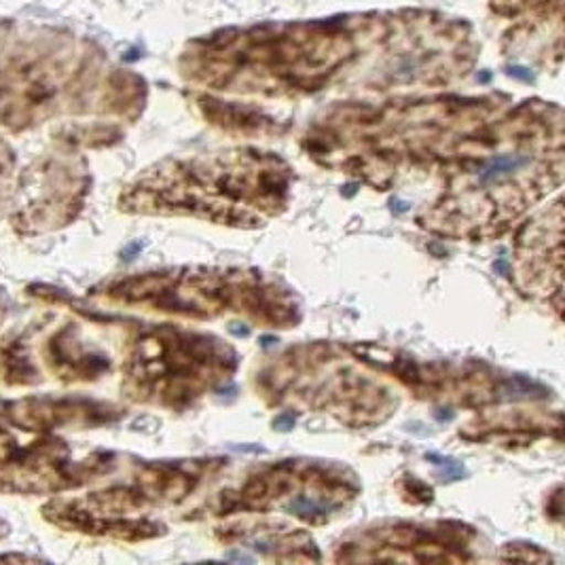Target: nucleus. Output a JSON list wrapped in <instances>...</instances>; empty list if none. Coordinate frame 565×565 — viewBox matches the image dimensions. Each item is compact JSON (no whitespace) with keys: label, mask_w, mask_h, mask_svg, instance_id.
Returning a JSON list of instances; mask_svg holds the SVG:
<instances>
[{"label":"nucleus","mask_w":565,"mask_h":565,"mask_svg":"<svg viewBox=\"0 0 565 565\" xmlns=\"http://www.w3.org/2000/svg\"><path fill=\"white\" fill-rule=\"evenodd\" d=\"M495 269H498V271H500V274H507V271H509V265H507V263H504V260H500V263H498V265H495Z\"/></svg>","instance_id":"nucleus-1"}]
</instances>
